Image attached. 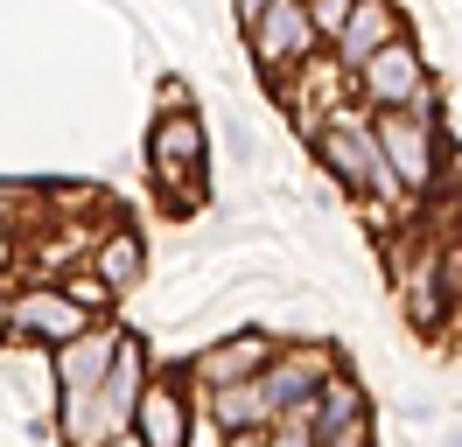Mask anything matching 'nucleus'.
I'll list each match as a JSON object with an SVG mask.
<instances>
[{"instance_id": "nucleus-21", "label": "nucleus", "mask_w": 462, "mask_h": 447, "mask_svg": "<svg viewBox=\"0 0 462 447\" xmlns=\"http://www.w3.org/2000/svg\"><path fill=\"white\" fill-rule=\"evenodd\" d=\"M266 7H273V0H238V14H245V28H253V22H260V14H266Z\"/></svg>"}, {"instance_id": "nucleus-19", "label": "nucleus", "mask_w": 462, "mask_h": 447, "mask_svg": "<svg viewBox=\"0 0 462 447\" xmlns=\"http://www.w3.org/2000/svg\"><path fill=\"white\" fill-rule=\"evenodd\" d=\"M106 294H113V287H106V279H78V287H70V294H63V301H78V307H85V315H91V307L106 301Z\"/></svg>"}, {"instance_id": "nucleus-4", "label": "nucleus", "mask_w": 462, "mask_h": 447, "mask_svg": "<svg viewBox=\"0 0 462 447\" xmlns=\"http://www.w3.org/2000/svg\"><path fill=\"white\" fill-rule=\"evenodd\" d=\"M113 342L119 335H78V342H70V350H63V426H70V433H78V441H85V413H91V391H98V378H106V363H113Z\"/></svg>"}, {"instance_id": "nucleus-10", "label": "nucleus", "mask_w": 462, "mask_h": 447, "mask_svg": "<svg viewBox=\"0 0 462 447\" xmlns=\"http://www.w3.org/2000/svg\"><path fill=\"white\" fill-rule=\"evenodd\" d=\"M393 42V7L385 0H350L344 28H337V56L344 63H365L372 50H385Z\"/></svg>"}, {"instance_id": "nucleus-15", "label": "nucleus", "mask_w": 462, "mask_h": 447, "mask_svg": "<svg viewBox=\"0 0 462 447\" xmlns=\"http://www.w3.org/2000/svg\"><path fill=\"white\" fill-rule=\"evenodd\" d=\"M301 14H309V28H316V35H337V28H344V14H350V0H309Z\"/></svg>"}, {"instance_id": "nucleus-9", "label": "nucleus", "mask_w": 462, "mask_h": 447, "mask_svg": "<svg viewBox=\"0 0 462 447\" xmlns=\"http://www.w3.org/2000/svg\"><path fill=\"white\" fill-rule=\"evenodd\" d=\"M197 161H203V126L189 119V112L162 119V126H154V175L175 189V182H189V175H197Z\"/></svg>"}, {"instance_id": "nucleus-6", "label": "nucleus", "mask_w": 462, "mask_h": 447, "mask_svg": "<svg viewBox=\"0 0 462 447\" xmlns=\"http://www.w3.org/2000/svg\"><path fill=\"white\" fill-rule=\"evenodd\" d=\"M316 42V28L301 14V0H273L260 22H253V56H260L266 70H281V63H301V50Z\"/></svg>"}, {"instance_id": "nucleus-13", "label": "nucleus", "mask_w": 462, "mask_h": 447, "mask_svg": "<svg viewBox=\"0 0 462 447\" xmlns=\"http://www.w3.org/2000/svg\"><path fill=\"white\" fill-rule=\"evenodd\" d=\"M98 279H106V287H134V279H141V238H134V231H113V238L98 245Z\"/></svg>"}, {"instance_id": "nucleus-7", "label": "nucleus", "mask_w": 462, "mask_h": 447, "mask_svg": "<svg viewBox=\"0 0 462 447\" xmlns=\"http://www.w3.org/2000/svg\"><path fill=\"white\" fill-rule=\"evenodd\" d=\"M7 322H14V335H42V342H78L91 329V315L63 294H22L7 307Z\"/></svg>"}, {"instance_id": "nucleus-8", "label": "nucleus", "mask_w": 462, "mask_h": 447, "mask_svg": "<svg viewBox=\"0 0 462 447\" xmlns=\"http://www.w3.org/2000/svg\"><path fill=\"white\" fill-rule=\"evenodd\" d=\"M322 385V357H288L281 370H266V378H253V398H260V413L266 419H281V413H309V398Z\"/></svg>"}, {"instance_id": "nucleus-14", "label": "nucleus", "mask_w": 462, "mask_h": 447, "mask_svg": "<svg viewBox=\"0 0 462 447\" xmlns=\"http://www.w3.org/2000/svg\"><path fill=\"white\" fill-rule=\"evenodd\" d=\"M365 413V391L350 385V378H322V433L329 426H344V419Z\"/></svg>"}, {"instance_id": "nucleus-20", "label": "nucleus", "mask_w": 462, "mask_h": 447, "mask_svg": "<svg viewBox=\"0 0 462 447\" xmlns=\"http://www.w3.org/2000/svg\"><path fill=\"white\" fill-rule=\"evenodd\" d=\"M91 447H141V433H126V426H119V433H106V441H91Z\"/></svg>"}, {"instance_id": "nucleus-12", "label": "nucleus", "mask_w": 462, "mask_h": 447, "mask_svg": "<svg viewBox=\"0 0 462 447\" xmlns=\"http://www.w3.org/2000/svg\"><path fill=\"white\" fill-rule=\"evenodd\" d=\"M260 363H266V335H245V342H225V350L197 357V378H203V385H217V391H231V385H245Z\"/></svg>"}, {"instance_id": "nucleus-2", "label": "nucleus", "mask_w": 462, "mask_h": 447, "mask_svg": "<svg viewBox=\"0 0 462 447\" xmlns=\"http://www.w3.org/2000/svg\"><path fill=\"white\" fill-rule=\"evenodd\" d=\"M378 161L393 175V189H428L434 182V119L420 112H393L378 133Z\"/></svg>"}, {"instance_id": "nucleus-18", "label": "nucleus", "mask_w": 462, "mask_h": 447, "mask_svg": "<svg viewBox=\"0 0 462 447\" xmlns=\"http://www.w3.org/2000/svg\"><path fill=\"white\" fill-rule=\"evenodd\" d=\"M316 447H365V413H357V419H344V426H329V433H322Z\"/></svg>"}, {"instance_id": "nucleus-11", "label": "nucleus", "mask_w": 462, "mask_h": 447, "mask_svg": "<svg viewBox=\"0 0 462 447\" xmlns=\"http://www.w3.org/2000/svg\"><path fill=\"white\" fill-rule=\"evenodd\" d=\"M134 413H141V447H182V433H189V413L169 385H141Z\"/></svg>"}, {"instance_id": "nucleus-5", "label": "nucleus", "mask_w": 462, "mask_h": 447, "mask_svg": "<svg viewBox=\"0 0 462 447\" xmlns=\"http://www.w3.org/2000/svg\"><path fill=\"white\" fill-rule=\"evenodd\" d=\"M322 161H329V175L344 182V189H385L393 196V175H385V161H378V140L357 133V126H322Z\"/></svg>"}, {"instance_id": "nucleus-16", "label": "nucleus", "mask_w": 462, "mask_h": 447, "mask_svg": "<svg viewBox=\"0 0 462 447\" xmlns=\"http://www.w3.org/2000/svg\"><path fill=\"white\" fill-rule=\"evenodd\" d=\"M260 447H316V433H309V413L281 419V426H273V441H260Z\"/></svg>"}, {"instance_id": "nucleus-1", "label": "nucleus", "mask_w": 462, "mask_h": 447, "mask_svg": "<svg viewBox=\"0 0 462 447\" xmlns=\"http://www.w3.org/2000/svg\"><path fill=\"white\" fill-rule=\"evenodd\" d=\"M141 385H147V357H141V342H134V335H119V342H113V363H106V378H98V391H91L85 441H106V433H119V419L134 413Z\"/></svg>"}, {"instance_id": "nucleus-3", "label": "nucleus", "mask_w": 462, "mask_h": 447, "mask_svg": "<svg viewBox=\"0 0 462 447\" xmlns=\"http://www.w3.org/2000/svg\"><path fill=\"white\" fill-rule=\"evenodd\" d=\"M365 91H372V105H385V112H406L420 91H428V70H420V56H413V42H385V50H372L365 63Z\"/></svg>"}, {"instance_id": "nucleus-17", "label": "nucleus", "mask_w": 462, "mask_h": 447, "mask_svg": "<svg viewBox=\"0 0 462 447\" xmlns=\"http://www.w3.org/2000/svg\"><path fill=\"white\" fill-rule=\"evenodd\" d=\"M441 315V294H434V273L413 279V322H434Z\"/></svg>"}]
</instances>
